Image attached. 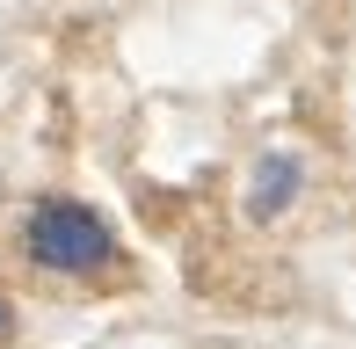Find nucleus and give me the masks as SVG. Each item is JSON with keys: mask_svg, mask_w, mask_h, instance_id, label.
<instances>
[{"mask_svg": "<svg viewBox=\"0 0 356 349\" xmlns=\"http://www.w3.org/2000/svg\"><path fill=\"white\" fill-rule=\"evenodd\" d=\"M22 247H29V262L51 269V277H102V269L117 262L109 218L88 211V204H73V197H44L37 211H29V226H22Z\"/></svg>", "mask_w": 356, "mask_h": 349, "instance_id": "1", "label": "nucleus"}, {"mask_svg": "<svg viewBox=\"0 0 356 349\" xmlns=\"http://www.w3.org/2000/svg\"><path fill=\"white\" fill-rule=\"evenodd\" d=\"M8 335H15V306L0 298V342H8Z\"/></svg>", "mask_w": 356, "mask_h": 349, "instance_id": "3", "label": "nucleus"}, {"mask_svg": "<svg viewBox=\"0 0 356 349\" xmlns=\"http://www.w3.org/2000/svg\"><path fill=\"white\" fill-rule=\"evenodd\" d=\"M298 189H305V161L298 153H262V161H254V182H248V218L254 226L284 218L291 204H298Z\"/></svg>", "mask_w": 356, "mask_h": 349, "instance_id": "2", "label": "nucleus"}]
</instances>
